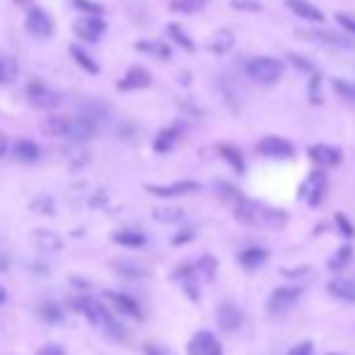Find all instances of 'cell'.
<instances>
[{
	"label": "cell",
	"mask_w": 355,
	"mask_h": 355,
	"mask_svg": "<svg viewBox=\"0 0 355 355\" xmlns=\"http://www.w3.org/2000/svg\"><path fill=\"white\" fill-rule=\"evenodd\" d=\"M73 309L85 314L92 324H102V327L107 329V334H111V336H116V338H123V327L111 317V312L102 302H95V300H90V298H78V300H73Z\"/></svg>",
	"instance_id": "cell-1"
},
{
	"label": "cell",
	"mask_w": 355,
	"mask_h": 355,
	"mask_svg": "<svg viewBox=\"0 0 355 355\" xmlns=\"http://www.w3.org/2000/svg\"><path fill=\"white\" fill-rule=\"evenodd\" d=\"M283 61L273 56H254L246 61L244 66V73L249 75V80L259 82V85H273L283 78Z\"/></svg>",
	"instance_id": "cell-2"
},
{
	"label": "cell",
	"mask_w": 355,
	"mask_h": 355,
	"mask_svg": "<svg viewBox=\"0 0 355 355\" xmlns=\"http://www.w3.org/2000/svg\"><path fill=\"white\" fill-rule=\"evenodd\" d=\"M256 152L264 157H271V160H290V157L295 155V145L288 140V138L266 136L256 143Z\"/></svg>",
	"instance_id": "cell-3"
},
{
	"label": "cell",
	"mask_w": 355,
	"mask_h": 355,
	"mask_svg": "<svg viewBox=\"0 0 355 355\" xmlns=\"http://www.w3.org/2000/svg\"><path fill=\"white\" fill-rule=\"evenodd\" d=\"M97 133V118H92L90 114H80L75 118H68L66 121V138L71 140H90Z\"/></svg>",
	"instance_id": "cell-4"
},
{
	"label": "cell",
	"mask_w": 355,
	"mask_h": 355,
	"mask_svg": "<svg viewBox=\"0 0 355 355\" xmlns=\"http://www.w3.org/2000/svg\"><path fill=\"white\" fill-rule=\"evenodd\" d=\"M27 97L37 109H56L61 104V95L56 90H51V87L42 85V82H29Z\"/></svg>",
	"instance_id": "cell-5"
},
{
	"label": "cell",
	"mask_w": 355,
	"mask_h": 355,
	"mask_svg": "<svg viewBox=\"0 0 355 355\" xmlns=\"http://www.w3.org/2000/svg\"><path fill=\"white\" fill-rule=\"evenodd\" d=\"M201 184L196 181H174V184H147L145 191L152 196H160V199H176V196H186L199 191Z\"/></svg>",
	"instance_id": "cell-6"
},
{
	"label": "cell",
	"mask_w": 355,
	"mask_h": 355,
	"mask_svg": "<svg viewBox=\"0 0 355 355\" xmlns=\"http://www.w3.org/2000/svg\"><path fill=\"white\" fill-rule=\"evenodd\" d=\"M307 155H309V160H312L314 165H319V167H338L343 162L341 147L324 145V143H319V145H309Z\"/></svg>",
	"instance_id": "cell-7"
},
{
	"label": "cell",
	"mask_w": 355,
	"mask_h": 355,
	"mask_svg": "<svg viewBox=\"0 0 355 355\" xmlns=\"http://www.w3.org/2000/svg\"><path fill=\"white\" fill-rule=\"evenodd\" d=\"M27 32L34 39H48L53 34V19L44 10L34 8L27 12Z\"/></svg>",
	"instance_id": "cell-8"
},
{
	"label": "cell",
	"mask_w": 355,
	"mask_h": 355,
	"mask_svg": "<svg viewBox=\"0 0 355 355\" xmlns=\"http://www.w3.org/2000/svg\"><path fill=\"white\" fill-rule=\"evenodd\" d=\"M150 82H152V75L145 71V68L133 66V68H128V71L123 73L121 80H118V90L121 92L145 90V87H150Z\"/></svg>",
	"instance_id": "cell-9"
},
{
	"label": "cell",
	"mask_w": 355,
	"mask_h": 355,
	"mask_svg": "<svg viewBox=\"0 0 355 355\" xmlns=\"http://www.w3.org/2000/svg\"><path fill=\"white\" fill-rule=\"evenodd\" d=\"M327 174L324 172H312L309 174V179L304 181V186H302V196L307 199V203L309 206H319L322 203V199H324V194H327Z\"/></svg>",
	"instance_id": "cell-10"
},
{
	"label": "cell",
	"mask_w": 355,
	"mask_h": 355,
	"mask_svg": "<svg viewBox=\"0 0 355 355\" xmlns=\"http://www.w3.org/2000/svg\"><path fill=\"white\" fill-rule=\"evenodd\" d=\"M300 293H302L300 288H275L268 298V309L275 314L288 312V309L300 300Z\"/></svg>",
	"instance_id": "cell-11"
},
{
	"label": "cell",
	"mask_w": 355,
	"mask_h": 355,
	"mask_svg": "<svg viewBox=\"0 0 355 355\" xmlns=\"http://www.w3.org/2000/svg\"><path fill=\"white\" fill-rule=\"evenodd\" d=\"M189 355H223V346L210 331H199L189 343Z\"/></svg>",
	"instance_id": "cell-12"
},
{
	"label": "cell",
	"mask_w": 355,
	"mask_h": 355,
	"mask_svg": "<svg viewBox=\"0 0 355 355\" xmlns=\"http://www.w3.org/2000/svg\"><path fill=\"white\" fill-rule=\"evenodd\" d=\"M104 22H102L100 15H90V17H80L75 22V34L82 42H97V39L104 34Z\"/></svg>",
	"instance_id": "cell-13"
},
{
	"label": "cell",
	"mask_w": 355,
	"mask_h": 355,
	"mask_svg": "<svg viewBox=\"0 0 355 355\" xmlns=\"http://www.w3.org/2000/svg\"><path fill=\"white\" fill-rule=\"evenodd\" d=\"M285 5H288L290 12H295L298 17L307 19V22H312V24L324 22V12L314 3H309V0H285Z\"/></svg>",
	"instance_id": "cell-14"
},
{
	"label": "cell",
	"mask_w": 355,
	"mask_h": 355,
	"mask_svg": "<svg viewBox=\"0 0 355 355\" xmlns=\"http://www.w3.org/2000/svg\"><path fill=\"white\" fill-rule=\"evenodd\" d=\"M104 300H109L118 312L128 314V317H133V319H143V312H140V307H138V302L133 298H128V295L118 293V290H107Z\"/></svg>",
	"instance_id": "cell-15"
},
{
	"label": "cell",
	"mask_w": 355,
	"mask_h": 355,
	"mask_svg": "<svg viewBox=\"0 0 355 355\" xmlns=\"http://www.w3.org/2000/svg\"><path fill=\"white\" fill-rule=\"evenodd\" d=\"M242 322H244V317H242L239 307L233 302H223L218 307V324L223 331H237V329L242 327Z\"/></svg>",
	"instance_id": "cell-16"
},
{
	"label": "cell",
	"mask_w": 355,
	"mask_h": 355,
	"mask_svg": "<svg viewBox=\"0 0 355 355\" xmlns=\"http://www.w3.org/2000/svg\"><path fill=\"white\" fill-rule=\"evenodd\" d=\"M259 208H261V203H254L251 199L239 196V199L235 201V218L244 225H256V220H259Z\"/></svg>",
	"instance_id": "cell-17"
},
{
	"label": "cell",
	"mask_w": 355,
	"mask_h": 355,
	"mask_svg": "<svg viewBox=\"0 0 355 355\" xmlns=\"http://www.w3.org/2000/svg\"><path fill=\"white\" fill-rule=\"evenodd\" d=\"M32 239L37 242V246L46 254H53V251H61L63 249V239L61 235L51 233V230H37L32 233Z\"/></svg>",
	"instance_id": "cell-18"
},
{
	"label": "cell",
	"mask_w": 355,
	"mask_h": 355,
	"mask_svg": "<svg viewBox=\"0 0 355 355\" xmlns=\"http://www.w3.org/2000/svg\"><path fill=\"white\" fill-rule=\"evenodd\" d=\"M12 155H15V160H19V162H37L39 155H42V150H39V145L34 140L19 138V140H15V145H12Z\"/></svg>",
	"instance_id": "cell-19"
},
{
	"label": "cell",
	"mask_w": 355,
	"mask_h": 355,
	"mask_svg": "<svg viewBox=\"0 0 355 355\" xmlns=\"http://www.w3.org/2000/svg\"><path fill=\"white\" fill-rule=\"evenodd\" d=\"M329 295L338 300H346V302H355V280L351 278H338L334 283H329Z\"/></svg>",
	"instance_id": "cell-20"
},
{
	"label": "cell",
	"mask_w": 355,
	"mask_h": 355,
	"mask_svg": "<svg viewBox=\"0 0 355 355\" xmlns=\"http://www.w3.org/2000/svg\"><path fill=\"white\" fill-rule=\"evenodd\" d=\"M266 259H268V251L261 249V246H249L239 254V264L244 268H259V266L266 264Z\"/></svg>",
	"instance_id": "cell-21"
},
{
	"label": "cell",
	"mask_w": 355,
	"mask_h": 355,
	"mask_svg": "<svg viewBox=\"0 0 355 355\" xmlns=\"http://www.w3.org/2000/svg\"><path fill=\"white\" fill-rule=\"evenodd\" d=\"M114 242L121 246H131V249H140V246H145V235L138 233V230H118L114 235Z\"/></svg>",
	"instance_id": "cell-22"
},
{
	"label": "cell",
	"mask_w": 355,
	"mask_h": 355,
	"mask_svg": "<svg viewBox=\"0 0 355 355\" xmlns=\"http://www.w3.org/2000/svg\"><path fill=\"white\" fill-rule=\"evenodd\" d=\"M114 271L118 275H123V278H131V280L145 278V275H147V271L143 268L140 264H136V261H114Z\"/></svg>",
	"instance_id": "cell-23"
},
{
	"label": "cell",
	"mask_w": 355,
	"mask_h": 355,
	"mask_svg": "<svg viewBox=\"0 0 355 355\" xmlns=\"http://www.w3.org/2000/svg\"><path fill=\"white\" fill-rule=\"evenodd\" d=\"M300 34L307 37V39H314V42L329 44V46H338V48H351L353 46L351 42H346V39L336 37V34H331V32H300Z\"/></svg>",
	"instance_id": "cell-24"
},
{
	"label": "cell",
	"mask_w": 355,
	"mask_h": 355,
	"mask_svg": "<svg viewBox=\"0 0 355 355\" xmlns=\"http://www.w3.org/2000/svg\"><path fill=\"white\" fill-rule=\"evenodd\" d=\"M176 140H179V131L176 128H165L155 138V152H170L176 145Z\"/></svg>",
	"instance_id": "cell-25"
},
{
	"label": "cell",
	"mask_w": 355,
	"mask_h": 355,
	"mask_svg": "<svg viewBox=\"0 0 355 355\" xmlns=\"http://www.w3.org/2000/svg\"><path fill=\"white\" fill-rule=\"evenodd\" d=\"M351 259H353V244H343L341 249L329 259L327 266H329V271H343L351 264Z\"/></svg>",
	"instance_id": "cell-26"
},
{
	"label": "cell",
	"mask_w": 355,
	"mask_h": 355,
	"mask_svg": "<svg viewBox=\"0 0 355 355\" xmlns=\"http://www.w3.org/2000/svg\"><path fill=\"white\" fill-rule=\"evenodd\" d=\"M19 68H17V61L10 56H5V53H0V85H8V82H12L15 78H17Z\"/></svg>",
	"instance_id": "cell-27"
},
{
	"label": "cell",
	"mask_w": 355,
	"mask_h": 355,
	"mask_svg": "<svg viewBox=\"0 0 355 355\" xmlns=\"http://www.w3.org/2000/svg\"><path fill=\"white\" fill-rule=\"evenodd\" d=\"M218 152L225 157V162H230V167H233L237 174H242V172H244V157H242V152L237 150L235 145H220Z\"/></svg>",
	"instance_id": "cell-28"
},
{
	"label": "cell",
	"mask_w": 355,
	"mask_h": 355,
	"mask_svg": "<svg viewBox=\"0 0 355 355\" xmlns=\"http://www.w3.org/2000/svg\"><path fill=\"white\" fill-rule=\"evenodd\" d=\"M208 0H170V10L174 12H184V15H196L206 8Z\"/></svg>",
	"instance_id": "cell-29"
},
{
	"label": "cell",
	"mask_w": 355,
	"mask_h": 355,
	"mask_svg": "<svg viewBox=\"0 0 355 355\" xmlns=\"http://www.w3.org/2000/svg\"><path fill=\"white\" fill-rule=\"evenodd\" d=\"M235 44V34L230 32V29H223V32H218L213 37V42H210V51L213 53H228L230 48H233Z\"/></svg>",
	"instance_id": "cell-30"
},
{
	"label": "cell",
	"mask_w": 355,
	"mask_h": 355,
	"mask_svg": "<svg viewBox=\"0 0 355 355\" xmlns=\"http://www.w3.org/2000/svg\"><path fill=\"white\" fill-rule=\"evenodd\" d=\"M334 92H336L341 100L351 102L355 104V82L353 80H346V78H336L334 80Z\"/></svg>",
	"instance_id": "cell-31"
},
{
	"label": "cell",
	"mask_w": 355,
	"mask_h": 355,
	"mask_svg": "<svg viewBox=\"0 0 355 355\" xmlns=\"http://www.w3.org/2000/svg\"><path fill=\"white\" fill-rule=\"evenodd\" d=\"M71 56L75 58V61L80 63V66L85 68V71H90V73H100V66H97V63H95V58L87 56V53L82 51L80 46H71Z\"/></svg>",
	"instance_id": "cell-32"
},
{
	"label": "cell",
	"mask_w": 355,
	"mask_h": 355,
	"mask_svg": "<svg viewBox=\"0 0 355 355\" xmlns=\"http://www.w3.org/2000/svg\"><path fill=\"white\" fill-rule=\"evenodd\" d=\"M167 32H170V37L174 39V42L179 44L181 48H186V51H194V48H196L194 42H191V37L181 27H176V24H170V29H167Z\"/></svg>",
	"instance_id": "cell-33"
},
{
	"label": "cell",
	"mask_w": 355,
	"mask_h": 355,
	"mask_svg": "<svg viewBox=\"0 0 355 355\" xmlns=\"http://www.w3.org/2000/svg\"><path fill=\"white\" fill-rule=\"evenodd\" d=\"M138 51L152 53V56H157V58H170V48L160 42H138Z\"/></svg>",
	"instance_id": "cell-34"
},
{
	"label": "cell",
	"mask_w": 355,
	"mask_h": 355,
	"mask_svg": "<svg viewBox=\"0 0 355 355\" xmlns=\"http://www.w3.org/2000/svg\"><path fill=\"white\" fill-rule=\"evenodd\" d=\"M181 215H184L181 208H155L152 210V218L160 220V223H176V220H181Z\"/></svg>",
	"instance_id": "cell-35"
},
{
	"label": "cell",
	"mask_w": 355,
	"mask_h": 355,
	"mask_svg": "<svg viewBox=\"0 0 355 355\" xmlns=\"http://www.w3.org/2000/svg\"><path fill=\"white\" fill-rule=\"evenodd\" d=\"M42 317L51 324H61L63 322V309L56 302H44L42 304Z\"/></svg>",
	"instance_id": "cell-36"
},
{
	"label": "cell",
	"mask_w": 355,
	"mask_h": 355,
	"mask_svg": "<svg viewBox=\"0 0 355 355\" xmlns=\"http://www.w3.org/2000/svg\"><path fill=\"white\" fill-rule=\"evenodd\" d=\"M32 210H37V213H44V215H53V213H56L51 196H37V199L32 201Z\"/></svg>",
	"instance_id": "cell-37"
},
{
	"label": "cell",
	"mask_w": 355,
	"mask_h": 355,
	"mask_svg": "<svg viewBox=\"0 0 355 355\" xmlns=\"http://www.w3.org/2000/svg\"><path fill=\"white\" fill-rule=\"evenodd\" d=\"M336 22L341 24V27L346 29V32H351L353 37H355V17H353V15H348V12H338V15H336Z\"/></svg>",
	"instance_id": "cell-38"
},
{
	"label": "cell",
	"mask_w": 355,
	"mask_h": 355,
	"mask_svg": "<svg viewBox=\"0 0 355 355\" xmlns=\"http://www.w3.org/2000/svg\"><path fill=\"white\" fill-rule=\"evenodd\" d=\"M233 8L235 10H249V12H259L261 5H259V0H233Z\"/></svg>",
	"instance_id": "cell-39"
},
{
	"label": "cell",
	"mask_w": 355,
	"mask_h": 355,
	"mask_svg": "<svg viewBox=\"0 0 355 355\" xmlns=\"http://www.w3.org/2000/svg\"><path fill=\"white\" fill-rule=\"evenodd\" d=\"M75 8L85 10V12H90V15H102V5L92 3V0H75Z\"/></svg>",
	"instance_id": "cell-40"
},
{
	"label": "cell",
	"mask_w": 355,
	"mask_h": 355,
	"mask_svg": "<svg viewBox=\"0 0 355 355\" xmlns=\"http://www.w3.org/2000/svg\"><path fill=\"white\" fill-rule=\"evenodd\" d=\"M199 268L203 271L206 273V278H213V271H215V259L213 256H203V259H201V264H199Z\"/></svg>",
	"instance_id": "cell-41"
},
{
	"label": "cell",
	"mask_w": 355,
	"mask_h": 355,
	"mask_svg": "<svg viewBox=\"0 0 355 355\" xmlns=\"http://www.w3.org/2000/svg\"><path fill=\"white\" fill-rule=\"evenodd\" d=\"M336 223H338V228H341V233L346 235V237H353L355 235V228L351 223H348V218L343 213H336Z\"/></svg>",
	"instance_id": "cell-42"
},
{
	"label": "cell",
	"mask_w": 355,
	"mask_h": 355,
	"mask_svg": "<svg viewBox=\"0 0 355 355\" xmlns=\"http://www.w3.org/2000/svg\"><path fill=\"white\" fill-rule=\"evenodd\" d=\"M312 351H314L312 343H309V341H302V343H298V346H295L288 355H312Z\"/></svg>",
	"instance_id": "cell-43"
},
{
	"label": "cell",
	"mask_w": 355,
	"mask_h": 355,
	"mask_svg": "<svg viewBox=\"0 0 355 355\" xmlns=\"http://www.w3.org/2000/svg\"><path fill=\"white\" fill-rule=\"evenodd\" d=\"M37 355H66V351H63L61 346H56V343H48V346L39 348Z\"/></svg>",
	"instance_id": "cell-44"
},
{
	"label": "cell",
	"mask_w": 355,
	"mask_h": 355,
	"mask_svg": "<svg viewBox=\"0 0 355 355\" xmlns=\"http://www.w3.org/2000/svg\"><path fill=\"white\" fill-rule=\"evenodd\" d=\"M145 355H172L165 346H157V343H147L145 346Z\"/></svg>",
	"instance_id": "cell-45"
},
{
	"label": "cell",
	"mask_w": 355,
	"mask_h": 355,
	"mask_svg": "<svg viewBox=\"0 0 355 355\" xmlns=\"http://www.w3.org/2000/svg\"><path fill=\"white\" fill-rule=\"evenodd\" d=\"M290 58H293L295 66H300V68H302V71H314V63H307V58L295 56V53H290Z\"/></svg>",
	"instance_id": "cell-46"
},
{
	"label": "cell",
	"mask_w": 355,
	"mask_h": 355,
	"mask_svg": "<svg viewBox=\"0 0 355 355\" xmlns=\"http://www.w3.org/2000/svg\"><path fill=\"white\" fill-rule=\"evenodd\" d=\"M5 150H8V140H5V136L0 133V157L5 155Z\"/></svg>",
	"instance_id": "cell-47"
},
{
	"label": "cell",
	"mask_w": 355,
	"mask_h": 355,
	"mask_svg": "<svg viewBox=\"0 0 355 355\" xmlns=\"http://www.w3.org/2000/svg\"><path fill=\"white\" fill-rule=\"evenodd\" d=\"M5 300H8V293H5V288H3V285H0V304H3Z\"/></svg>",
	"instance_id": "cell-48"
},
{
	"label": "cell",
	"mask_w": 355,
	"mask_h": 355,
	"mask_svg": "<svg viewBox=\"0 0 355 355\" xmlns=\"http://www.w3.org/2000/svg\"><path fill=\"white\" fill-rule=\"evenodd\" d=\"M327 355H341V353H327Z\"/></svg>",
	"instance_id": "cell-49"
}]
</instances>
